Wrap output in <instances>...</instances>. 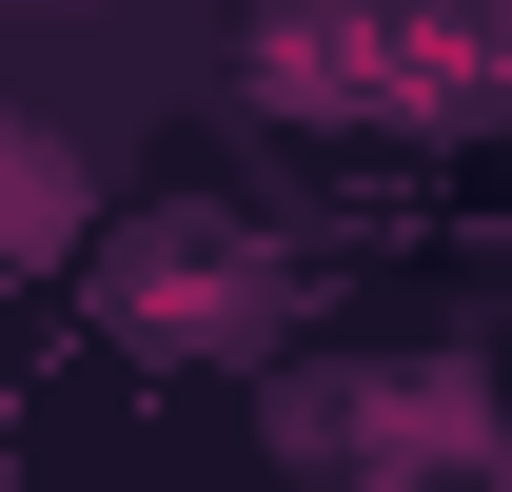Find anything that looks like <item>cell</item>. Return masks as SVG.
Here are the masks:
<instances>
[{"label":"cell","mask_w":512,"mask_h":492,"mask_svg":"<svg viewBox=\"0 0 512 492\" xmlns=\"http://www.w3.org/2000/svg\"><path fill=\"white\" fill-rule=\"evenodd\" d=\"M119 315H138V335H197V355H237L256 315H276V276H256V237H197V217H158V237L119 256Z\"/></svg>","instance_id":"cell-1"},{"label":"cell","mask_w":512,"mask_h":492,"mask_svg":"<svg viewBox=\"0 0 512 492\" xmlns=\"http://www.w3.org/2000/svg\"><path fill=\"white\" fill-rule=\"evenodd\" d=\"M60 237H79V158H60L40 119H0V276H40Z\"/></svg>","instance_id":"cell-2"}]
</instances>
